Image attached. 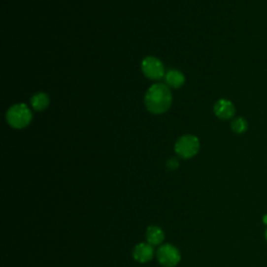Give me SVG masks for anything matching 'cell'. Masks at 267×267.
Returning <instances> with one entry per match:
<instances>
[{
	"label": "cell",
	"instance_id": "3957f363",
	"mask_svg": "<svg viewBox=\"0 0 267 267\" xmlns=\"http://www.w3.org/2000/svg\"><path fill=\"white\" fill-rule=\"evenodd\" d=\"M200 148L198 137L193 135H184L176 140L174 150L176 155L183 159H190L197 156Z\"/></svg>",
	"mask_w": 267,
	"mask_h": 267
},
{
	"label": "cell",
	"instance_id": "8fae6325",
	"mask_svg": "<svg viewBox=\"0 0 267 267\" xmlns=\"http://www.w3.org/2000/svg\"><path fill=\"white\" fill-rule=\"evenodd\" d=\"M231 128H232L233 132H235L236 134H243L247 130V122L244 118L238 117L231 123Z\"/></svg>",
	"mask_w": 267,
	"mask_h": 267
},
{
	"label": "cell",
	"instance_id": "277c9868",
	"mask_svg": "<svg viewBox=\"0 0 267 267\" xmlns=\"http://www.w3.org/2000/svg\"><path fill=\"white\" fill-rule=\"evenodd\" d=\"M142 72L144 75L153 81H158V79L165 76V67L161 60L155 57H146L141 64Z\"/></svg>",
	"mask_w": 267,
	"mask_h": 267
},
{
	"label": "cell",
	"instance_id": "6da1fadb",
	"mask_svg": "<svg viewBox=\"0 0 267 267\" xmlns=\"http://www.w3.org/2000/svg\"><path fill=\"white\" fill-rule=\"evenodd\" d=\"M144 103L148 112L161 115L169 110L172 103V94L170 89L165 84H155L147 90Z\"/></svg>",
	"mask_w": 267,
	"mask_h": 267
},
{
	"label": "cell",
	"instance_id": "52a82bcc",
	"mask_svg": "<svg viewBox=\"0 0 267 267\" xmlns=\"http://www.w3.org/2000/svg\"><path fill=\"white\" fill-rule=\"evenodd\" d=\"M134 258L140 263H147L153 260L154 248L149 243H139L134 248Z\"/></svg>",
	"mask_w": 267,
	"mask_h": 267
},
{
	"label": "cell",
	"instance_id": "9c48e42d",
	"mask_svg": "<svg viewBox=\"0 0 267 267\" xmlns=\"http://www.w3.org/2000/svg\"><path fill=\"white\" fill-rule=\"evenodd\" d=\"M146 239L150 245H160L164 241V232L158 226H150L146 231Z\"/></svg>",
	"mask_w": 267,
	"mask_h": 267
},
{
	"label": "cell",
	"instance_id": "4fadbf2b",
	"mask_svg": "<svg viewBox=\"0 0 267 267\" xmlns=\"http://www.w3.org/2000/svg\"><path fill=\"white\" fill-rule=\"evenodd\" d=\"M266 237H267V232H266Z\"/></svg>",
	"mask_w": 267,
	"mask_h": 267
},
{
	"label": "cell",
	"instance_id": "8992f818",
	"mask_svg": "<svg viewBox=\"0 0 267 267\" xmlns=\"http://www.w3.org/2000/svg\"><path fill=\"white\" fill-rule=\"evenodd\" d=\"M214 114L219 119H231L235 115V106L232 101L228 100H219L214 104Z\"/></svg>",
	"mask_w": 267,
	"mask_h": 267
},
{
	"label": "cell",
	"instance_id": "5b68a950",
	"mask_svg": "<svg viewBox=\"0 0 267 267\" xmlns=\"http://www.w3.org/2000/svg\"><path fill=\"white\" fill-rule=\"evenodd\" d=\"M158 261L164 267H175L181 261V253L171 244H164L157 252Z\"/></svg>",
	"mask_w": 267,
	"mask_h": 267
},
{
	"label": "cell",
	"instance_id": "7a4b0ae2",
	"mask_svg": "<svg viewBox=\"0 0 267 267\" xmlns=\"http://www.w3.org/2000/svg\"><path fill=\"white\" fill-rule=\"evenodd\" d=\"M33 114L30 108L24 103L12 105L6 112V121L14 129L21 130L30 126Z\"/></svg>",
	"mask_w": 267,
	"mask_h": 267
},
{
	"label": "cell",
	"instance_id": "ba28073f",
	"mask_svg": "<svg viewBox=\"0 0 267 267\" xmlns=\"http://www.w3.org/2000/svg\"><path fill=\"white\" fill-rule=\"evenodd\" d=\"M164 77L167 86L173 89H180L185 84V75L179 70H169Z\"/></svg>",
	"mask_w": 267,
	"mask_h": 267
},
{
	"label": "cell",
	"instance_id": "30bf717a",
	"mask_svg": "<svg viewBox=\"0 0 267 267\" xmlns=\"http://www.w3.org/2000/svg\"><path fill=\"white\" fill-rule=\"evenodd\" d=\"M49 102H50L49 96L44 92H39L37 94H34L31 100V103L33 110L38 112L46 110L48 108Z\"/></svg>",
	"mask_w": 267,
	"mask_h": 267
},
{
	"label": "cell",
	"instance_id": "7c38bea8",
	"mask_svg": "<svg viewBox=\"0 0 267 267\" xmlns=\"http://www.w3.org/2000/svg\"><path fill=\"white\" fill-rule=\"evenodd\" d=\"M179 165H180L179 161H177L175 158L169 159L168 162H167V167L170 169V170H175V169L179 168Z\"/></svg>",
	"mask_w": 267,
	"mask_h": 267
}]
</instances>
